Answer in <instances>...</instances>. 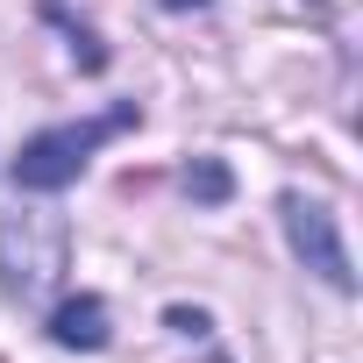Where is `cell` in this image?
<instances>
[{
    "mask_svg": "<svg viewBox=\"0 0 363 363\" xmlns=\"http://www.w3.org/2000/svg\"><path fill=\"white\" fill-rule=\"evenodd\" d=\"M121 128H135V107H114V114H93V121L36 128V135L22 143V157H15V186H22V193H65L72 178L86 171V157H93L107 135H121Z\"/></svg>",
    "mask_w": 363,
    "mask_h": 363,
    "instance_id": "cell-1",
    "label": "cell"
},
{
    "mask_svg": "<svg viewBox=\"0 0 363 363\" xmlns=\"http://www.w3.org/2000/svg\"><path fill=\"white\" fill-rule=\"evenodd\" d=\"M65 250H72V235L57 214H8L0 221V292L22 306L50 299V285L65 278Z\"/></svg>",
    "mask_w": 363,
    "mask_h": 363,
    "instance_id": "cell-2",
    "label": "cell"
},
{
    "mask_svg": "<svg viewBox=\"0 0 363 363\" xmlns=\"http://www.w3.org/2000/svg\"><path fill=\"white\" fill-rule=\"evenodd\" d=\"M285 242H292V257L320 278V285H335V292H356V271H349V250H342V228H335V214L320 207V200H306V193H285Z\"/></svg>",
    "mask_w": 363,
    "mask_h": 363,
    "instance_id": "cell-3",
    "label": "cell"
},
{
    "mask_svg": "<svg viewBox=\"0 0 363 363\" xmlns=\"http://www.w3.org/2000/svg\"><path fill=\"white\" fill-rule=\"evenodd\" d=\"M107 335H114V328H107V299L79 292V299H57V306H50V342H57V349H86V356H93V349H107Z\"/></svg>",
    "mask_w": 363,
    "mask_h": 363,
    "instance_id": "cell-4",
    "label": "cell"
},
{
    "mask_svg": "<svg viewBox=\"0 0 363 363\" xmlns=\"http://www.w3.org/2000/svg\"><path fill=\"white\" fill-rule=\"evenodd\" d=\"M186 193H193L200 207H221V200L235 193V178H228V164H221V157H200V164L186 171Z\"/></svg>",
    "mask_w": 363,
    "mask_h": 363,
    "instance_id": "cell-5",
    "label": "cell"
},
{
    "mask_svg": "<svg viewBox=\"0 0 363 363\" xmlns=\"http://www.w3.org/2000/svg\"><path fill=\"white\" fill-rule=\"evenodd\" d=\"M171 328H178V335H207V313H193V306H171Z\"/></svg>",
    "mask_w": 363,
    "mask_h": 363,
    "instance_id": "cell-6",
    "label": "cell"
},
{
    "mask_svg": "<svg viewBox=\"0 0 363 363\" xmlns=\"http://www.w3.org/2000/svg\"><path fill=\"white\" fill-rule=\"evenodd\" d=\"M164 8H207V0H164Z\"/></svg>",
    "mask_w": 363,
    "mask_h": 363,
    "instance_id": "cell-7",
    "label": "cell"
}]
</instances>
